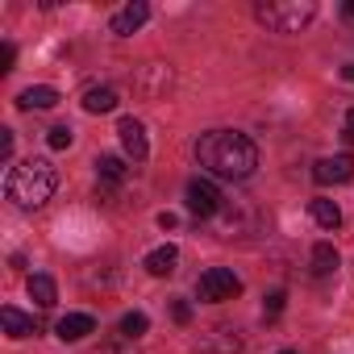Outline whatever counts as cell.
Wrapping results in <instances>:
<instances>
[{
  "label": "cell",
  "instance_id": "obj_27",
  "mask_svg": "<svg viewBox=\"0 0 354 354\" xmlns=\"http://www.w3.org/2000/svg\"><path fill=\"white\" fill-rule=\"evenodd\" d=\"M158 225L162 230H175V213H158Z\"/></svg>",
  "mask_w": 354,
  "mask_h": 354
},
{
  "label": "cell",
  "instance_id": "obj_5",
  "mask_svg": "<svg viewBox=\"0 0 354 354\" xmlns=\"http://www.w3.org/2000/svg\"><path fill=\"white\" fill-rule=\"evenodd\" d=\"M184 201H188V213L192 217H217L221 213V192H217V184L213 180H192L188 184V192H184Z\"/></svg>",
  "mask_w": 354,
  "mask_h": 354
},
{
  "label": "cell",
  "instance_id": "obj_3",
  "mask_svg": "<svg viewBox=\"0 0 354 354\" xmlns=\"http://www.w3.org/2000/svg\"><path fill=\"white\" fill-rule=\"evenodd\" d=\"M254 17L275 34H300L317 17V5L313 0H263L254 5Z\"/></svg>",
  "mask_w": 354,
  "mask_h": 354
},
{
  "label": "cell",
  "instance_id": "obj_23",
  "mask_svg": "<svg viewBox=\"0 0 354 354\" xmlns=\"http://www.w3.org/2000/svg\"><path fill=\"white\" fill-rule=\"evenodd\" d=\"M283 300H288L283 292H271V296H267V304H263V313H267V317H279V313H283Z\"/></svg>",
  "mask_w": 354,
  "mask_h": 354
},
{
  "label": "cell",
  "instance_id": "obj_11",
  "mask_svg": "<svg viewBox=\"0 0 354 354\" xmlns=\"http://www.w3.org/2000/svg\"><path fill=\"white\" fill-rule=\"evenodd\" d=\"M55 333H59L63 342H84L88 333H96V317H92V313H67V317H59Z\"/></svg>",
  "mask_w": 354,
  "mask_h": 354
},
{
  "label": "cell",
  "instance_id": "obj_4",
  "mask_svg": "<svg viewBox=\"0 0 354 354\" xmlns=\"http://www.w3.org/2000/svg\"><path fill=\"white\" fill-rule=\"evenodd\" d=\"M242 292V279L230 271V267H209L201 279H196V296L209 300V304H225Z\"/></svg>",
  "mask_w": 354,
  "mask_h": 354
},
{
  "label": "cell",
  "instance_id": "obj_17",
  "mask_svg": "<svg viewBox=\"0 0 354 354\" xmlns=\"http://www.w3.org/2000/svg\"><path fill=\"white\" fill-rule=\"evenodd\" d=\"M84 109L88 113H113L117 109V88H88L84 92Z\"/></svg>",
  "mask_w": 354,
  "mask_h": 354
},
{
  "label": "cell",
  "instance_id": "obj_7",
  "mask_svg": "<svg viewBox=\"0 0 354 354\" xmlns=\"http://www.w3.org/2000/svg\"><path fill=\"white\" fill-rule=\"evenodd\" d=\"M313 180H317V184H350V180H354V158H350V154L317 158V162H313Z\"/></svg>",
  "mask_w": 354,
  "mask_h": 354
},
{
  "label": "cell",
  "instance_id": "obj_30",
  "mask_svg": "<svg viewBox=\"0 0 354 354\" xmlns=\"http://www.w3.org/2000/svg\"><path fill=\"white\" fill-rule=\"evenodd\" d=\"M279 354H296V350H279Z\"/></svg>",
  "mask_w": 354,
  "mask_h": 354
},
{
  "label": "cell",
  "instance_id": "obj_16",
  "mask_svg": "<svg viewBox=\"0 0 354 354\" xmlns=\"http://www.w3.org/2000/svg\"><path fill=\"white\" fill-rule=\"evenodd\" d=\"M96 171H100L104 184H125V175H129L125 158H117V154H100V158H96Z\"/></svg>",
  "mask_w": 354,
  "mask_h": 354
},
{
  "label": "cell",
  "instance_id": "obj_21",
  "mask_svg": "<svg viewBox=\"0 0 354 354\" xmlns=\"http://www.w3.org/2000/svg\"><path fill=\"white\" fill-rule=\"evenodd\" d=\"M46 142H50V146H55V150H67V146H71V142H75V129H71V125H55V129H50V138H46Z\"/></svg>",
  "mask_w": 354,
  "mask_h": 354
},
{
  "label": "cell",
  "instance_id": "obj_28",
  "mask_svg": "<svg viewBox=\"0 0 354 354\" xmlns=\"http://www.w3.org/2000/svg\"><path fill=\"white\" fill-rule=\"evenodd\" d=\"M342 75H346V80L354 84V63H346V67H342Z\"/></svg>",
  "mask_w": 354,
  "mask_h": 354
},
{
  "label": "cell",
  "instance_id": "obj_20",
  "mask_svg": "<svg viewBox=\"0 0 354 354\" xmlns=\"http://www.w3.org/2000/svg\"><path fill=\"white\" fill-rule=\"evenodd\" d=\"M146 329H150V317H146V313H138V308H133V313H125V317H121V337H142Z\"/></svg>",
  "mask_w": 354,
  "mask_h": 354
},
{
  "label": "cell",
  "instance_id": "obj_6",
  "mask_svg": "<svg viewBox=\"0 0 354 354\" xmlns=\"http://www.w3.org/2000/svg\"><path fill=\"white\" fill-rule=\"evenodd\" d=\"M196 350H201V354H238V350H242V337H238V329H230V325H213V329H205V333L196 337Z\"/></svg>",
  "mask_w": 354,
  "mask_h": 354
},
{
  "label": "cell",
  "instance_id": "obj_1",
  "mask_svg": "<svg viewBox=\"0 0 354 354\" xmlns=\"http://www.w3.org/2000/svg\"><path fill=\"white\" fill-rule=\"evenodd\" d=\"M196 158L217 180H250L259 167V146L238 129H209L196 142Z\"/></svg>",
  "mask_w": 354,
  "mask_h": 354
},
{
  "label": "cell",
  "instance_id": "obj_29",
  "mask_svg": "<svg viewBox=\"0 0 354 354\" xmlns=\"http://www.w3.org/2000/svg\"><path fill=\"white\" fill-rule=\"evenodd\" d=\"M346 17H354V0H350V5H346Z\"/></svg>",
  "mask_w": 354,
  "mask_h": 354
},
{
  "label": "cell",
  "instance_id": "obj_14",
  "mask_svg": "<svg viewBox=\"0 0 354 354\" xmlns=\"http://www.w3.org/2000/svg\"><path fill=\"white\" fill-rule=\"evenodd\" d=\"M30 300H34L38 308H55V300H59L55 279H50V275H30Z\"/></svg>",
  "mask_w": 354,
  "mask_h": 354
},
{
  "label": "cell",
  "instance_id": "obj_24",
  "mask_svg": "<svg viewBox=\"0 0 354 354\" xmlns=\"http://www.w3.org/2000/svg\"><path fill=\"white\" fill-rule=\"evenodd\" d=\"M13 158V129H0V162Z\"/></svg>",
  "mask_w": 354,
  "mask_h": 354
},
{
  "label": "cell",
  "instance_id": "obj_12",
  "mask_svg": "<svg viewBox=\"0 0 354 354\" xmlns=\"http://www.w3.org/2000/svg\"><path fill=\"white\" fill-rule=\"evenodd\" d=\"M0 321H5V333H9V337H34V333H38V321L26 317V313L13 308V304L0 308Z\"/></svg>",
  "mask_w": 354,
  "mask_h": 354
},
{
  "label": "cell",
  "instance_id": "obj_22",
  "mask_svg": "<svg viewBox=\"0 0 354 354\" xmlns=\"http://www.w3.org/2000/svg\"><path fill=\"white\" fill-rule=\"evenodd\" d=\"M171 321L175 325H192V304L188 300H171Z\"/></svg>",
  "mask_w": 354,
  "mask_h": 354
},
{
  "label": "cell",
  "instance_id": "obj_18",
  "mask_svg": "<svg viewBox=\"0 0 354 354\" xmlns=\"http://www.w3.org/2000/svg\"><path fill=\"white\" fill-rule=\"evenodd\" d=\"M337 271V250L333 242H317L313 246V275H333Z\"/></svg>",
  "mask_w": 354,
  "mask_h": 354
},
{
  "label": "cell",
  "instance_id": "obj_8",
  "mask_svg": "<svg viewBox=\"0 0 354 354\" xmlns=\"http://www.w3.org/2000/svg\"><path fill=\"white\" fill-rule=\"evenodd\" d=\"M117 133H121V146H125V154H129L133 162H146V154H150V142H146V125H142V121H133V117H121Z\"/></svg>",
  "mask_w": 354,
  "mask_h": 354
},
{
  "label": "cell",
  "instance_id": "obj_25",
  "mask_svg": "<svg viewBox=\"0 0 354 354\" xmlns=\"http://www.w3.org/2000/svg\"><path fill=\"white\" fill-rule=\"evenodd\" d=\"M13 59H17L13 42H5V46H0V71H13Z\"/></svg>",
  "mask_w": 354,
  "mask_h": 354
},
{
  "label": "cell",
  "instance_id": "obj_2",
  "mask_svg": "<svg viewBox=\"0 0 354 354\" xmlns=\"http://www.w3.org/2000/svg\"><path fill=\"white\" fill-rule=\"evenodd\" d=\"M59 188V171L50 158H21L9 175H5V196L17 209H42Z\"/></svg>",
  "mask_w": 354,
  "mask_h": 354
},
{
  "label": "cell",
  "instance_id": "obj_9",
  "mask_svg": "<svg viewBox=\"0 0 354 354\" xmlns=\"http://www.w3.org/2000/svg\"><path fill=\"white\" fill-rule=\"evenodd\" d=\"M133 88L146 96V100H154V96H162L167 88H171V67H162V63H146L142 71H138V80H133Z\"/></svg>",
  "mask_w": 354,
  "mask_h": 354
},
{
  "label": "cell",
  "instance_id": "obj_26",
  "mask_svg": "<svg viewBox=\"0 0 354 354\" xmlns=\"http://www.w3.org/2000/svg\"><path fill=\"white\" fill-rule=\"evenodd\" d=\"M342 138H346V142H354V109L346 113V125H342Z\"/></svg>",
  "mask_w": 354,
  "mask_h": 354
},
{
  "label": "cell",
  "instance_id": "obj_15",
  "mask_svg": "<svg viewBox=\"0 0 354 354\" xmlns=\"http://www.w3.org/2000/svg\"><path fill=\"white\" fill-rule=\"evenodd\" d=\"M17 104H21V109H55V104H59V92L46 88V84H38V88H26V92L17 96Z\"/></svg>",
  "mask_w": 354,
  "mask_h": 354
},
{
  "label": "cell",
  "instance_id": "obj_19",
  "mask_svg": "<svg viewBox=\"0 0 354 354\" xmlns=\"http://www.w3.org/2000/svg\"><path fill=\"white\" fill-rule=\"evenodd\" d=\"M313 221H317L321 230H337V225H342V213H337L333 201H313Z\"/></svg>",
  "mask_w": 354,
  "mask_h": 354
},
{
  "label": "cell",
  "instance_id": "obj_13",
  "mask_svg": "<svg viewBox=\"0 0 354 354\" xmlns=\"http://www.w3.org/2000/svg\"><path fill=\"white\" fill-rule=\"evenodd\" d=\"M175 263H180V250H175V246L167 242V246H158V250H150L142 267H146L150 275H158V279H162V275H171V271H175Z\"/></svg>",
  "mask_w": 354,
  "mask_h": 354
},
{
  "label": "cell",
  "instance_id": "obj_10",
  "mask_svg": "<svg viewBox=\"0 0 354 354\" xmlns=\"http://www.w3.org/2000/svg\"><path fill=\"white\" fill-rule=\"evenodd\" d=\"M146 17H150V5H146V0H133V5H125L121 13H113L109 30H113L117 38H129L133 30H142V26H146Z\"/></svg>",
  "mask_w": 354,
  "mask_h": 354
}]
</instances>
